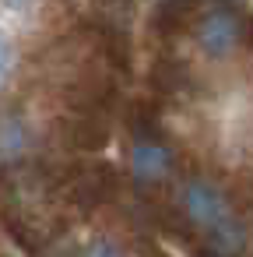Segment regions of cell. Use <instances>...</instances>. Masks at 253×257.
Returning <instances> with one entry per match:
<instances>
[{"label":"cell","instance_id":"obj_3","mask_svg":"<svg viewBox=\"0 0 253 257\" xmlns=\"http://www.w3.org/2000/svg\"><path fill=\"white\" fill-rule=\"evenodd\" d=\"M172 166H176V155H172V145L165 141V134H158L148 123L134 127V138H130L134 183L141 190H151V187H158V183H165L172 176Z\"/></svg>","mask_w":253,"mask_h":257},{"label":"cell","instance_id":"obj_1","mask_svg":"<svg viewBox=\"0 0 253 257\" xmlns=\"http://www.w3.org/2000/svg\"><path fill=\"white\" fill-rule=\"evenodd\" d=\"M179 211L183 218L200 232L207 257H242L246 253V222L232 208L228 194L207 180V176H190L179 187Z\"/></svg>","mask_w":253,"mask_h":257},{"label":"cell","instance_id":"obj_7","mask_svg":"<svg viewBox=\"0 0 253 257\" xmlns=\"http://www.w3.org/2000/svg\"><path fill=\"white\" fill-rule=\"evenodd\" d=\"M4 4H8V8H15V11H22V8L29 4V0H4Z\"/></svg>","mask_w":253,"mask_h":257},{"label":"cell","instance_id":"obj_6","mask_svg":"<svg viewBox=\"0 0 253 257\" xmlns=\"http://www.w3.org/2000/svg\"><path fill=\"white\" fill-rule=\"evenodd\" d=\"M15 74V46L8 36H0V88H4Z\"/></svg>","mask_w":253,"mask_h":257},{"label":"cell","instance_id":"obj_2","mask_svg":"<svg viewBox=\"0 0 253 257\" xmlns=\"http://www.w3.org/2000/svg\"><path fill=\"white\" fill-rule=\"evenodd\" d=\"M193 39L207 60H225V57L239 53V46L246 43V18L232 4H211L207 11L197 15Z\"/></svg>","mask_w":253,"mask_h":257},{"label":"cell","instance_id":"obj_5","mask_svg":"<svg viewBox=\"0 0 253 257\" xmlns=\"http://www.w3.org/2000/svg\"><path fill=\"white\" fill-rule=\"evenodd\" d=\"M29 145V131L18 116H0V152L4 155H18Z\"/></svg>","mask_w":253,"mask_h":257},{"label":"cell","instance_id":"obj_4","mask_svg":"<svg viewBox=\"0 0 253 257\" xmlns=\"http://www.w3.org/2000/svg\"><path fill=\"white\" fill-rule=\"evenodd\" d=\"M57 257H134V253L120 239H113V236H92V239H85L74 250H64Z\"/></svg>","mask_w":253,"mask_h":257}]
</instances>
